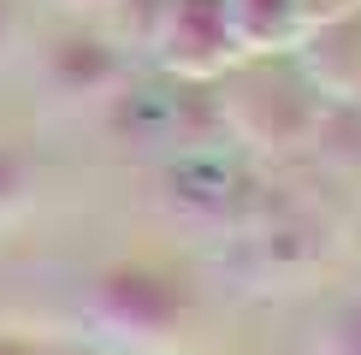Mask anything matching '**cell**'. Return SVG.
<instances>
[{
	"label": "cell",
	"instance_id": "2",
	"mask_svg": "<svg viewBox=\"0 0 361 355\" xmlns=\"http://www.w3.org/2000/svg\"><path fill=\"white\" fill-rule=\"evenodd\" d=\"M24 189H30V166H24V154L0 142V213H12V207L24 201Z\"/></svg>",
	"mask_w": 361,
	"mask_h": 355
},
{
	"label": "cell",
	"instance_id": "1",
	"mask_svg": "<svg viewBox=\"0 0 361 355\" xmlns=\"http://www.w3.org/2000/svg\"><path fill=\"white\" fill-rule=\"evenodd\" d=\"M95 314L101 325H113L118 337H137V344H166L184 320V290L172 278L148 273V266H118L95 285Z\"/></svg>",
	"mask_w": 361,
	"mask_h": 355
},
{
	"label": "cell",
	"instance_id": "4",
	"mask_svg": "<svg viewBox=\"0 0 361 355\" xmlns=\"http://www.w3.org/2000/svg\"><path fill=\"white\" fill-rule=\"evenodd\" d=\"M0 36H6V6H0Z\"/></svg>",
	"mask_w": 361,
	"mask_h": 355
},
{
	"label": "cell",
	"instance_id": "3",
	"mask_svg": "<svg viewBox=\"0 0 361 355\" xmlns=\"http://www.w3.org/2000/svg\"><path fill=\"white\" fill-rule=\"evenodd\" d=\"M0 355H42V344L24 332H0Z\"/></svg>",
	"mask_w": 361,
	"mask_h": 355
}]
</instances>
